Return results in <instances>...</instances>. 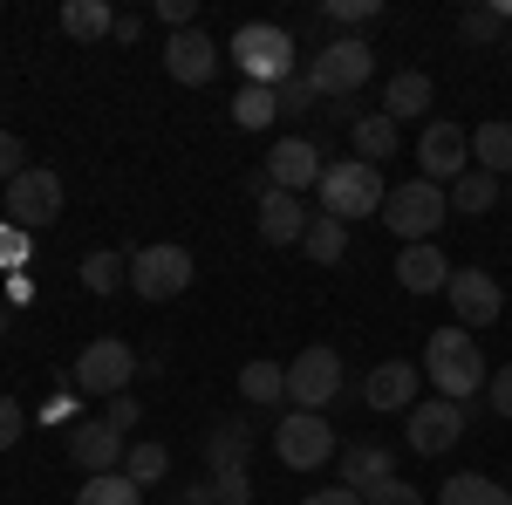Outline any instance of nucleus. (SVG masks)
I'll use <instances>...</instances> for the list:
<instances>
[{
	"mask_svg": "<svg viewBox=\"0 0 512 505\" xmlns=\"http://www.w3.org/2000/svg\"><path fill=\"white\" fill-rule=\"evenodd\" d=\"M328 21L335 28H362V21H376V0H328Z\"/></svg>",
	"mask_w": 512,
	"mask_h": 505,
	"instance_id": "nucleus-39",
	"label": "nucleus"
},
{
	"mask_svg": "<svg viewBox=\"0 0 512 505\" xmlns=\"http://www.w3.org/2000/svg\"><path fill=\"white\" fill-rule=\"evenodd\" d=\"M417 178H431V185H458L465 171H472V130H458V123H424V137H417Z\"/></svg>",
	"mask_w": 512,
	"mask_h": 505,
	"instance_id": "nucleus-9",
	"label": "nucleus"
},
{
	"mask_svg": "<svg viewBox=\"0 0 512 505\" xmlns=\"http://www.w3.org/2000/svg\"><path fill=\"white\" fill-rule=\"evenodd\" d=\"M417 383H424V369L403 362V355H390V362H376V369L362 376V403H369V410H417Z\"/></svg>",
	"mask_w": 512,
	"mask_h": 505,
	"instance_id": "nucleus-14",
	"label": "nucleus"
},
{
	"mask_svg": "<svg viewBox=\"0 0 512 505\" xmlns=\"http://www.w3.org/2000/svg\"><path fill=\"white\" fill-rule=\"evenodd\" d=\"M458 35L478 41V48H492V41L506 35V14H499V7H465V14H458Z\"/></svg>",
	"mask_w": 512,
	"mask_h": 505,
	"instance_id": "nucleus-34",
	"label": "nucleus"
},
{
	"mask_svg": "<svg viewBox=\"0 0 512 505\" xmlns=\"http://www.w3.org/2000/svg\"><path fill=\"white\" fill-rule=\"evenodd\" d=\"M485 396H492V410H499V417H512V362H506V369H492Z\"/></svg>",
	"mask_w": 512,
	"mask_h": 505,
	"instance_id": "nucleus-43",
	"label": "nucleus"
},
{
	"mask_svg": "<svg viewBox=\"0 0 512 505\" xmlns=\"http://www.w3.org/2000/svg\"><path fill=\"white\" fill-rule=\"evenodd\" d=\"M465 437V403H451V396H431V403H417L410 410V451L417 458H437V451H451Z\"/></svg>",
	"mask_w": 512,
	"mask_h": 505,
	"instance_id": "nucleus-13",
	"label": "nucleus"
},
{
	"mask_svg": "<svg viewBox=\"0 0 512 505\" xmlns=\"http://www.w3.org/2000/svg\"><path fill=\"white\" fill-rule=\"evenodd\" d=\"M274 117H280V96H274V89L239 82V96H233V123H239V130H267Z\"/></svg>",
	"mask_w": 512,
	"mask_h": 505,
	"instance_id": "nucleus-28",
	"label": "nucleus"
},
{
	"mask_svg": "<svg viewBox=\"0 0 512 505\" xmlns=\"http://www.w3.org/2000/svg\"><path fill=\"white\" fill-rule=\"evenodd\" d=\"M212 492H219V505H246V499H253V478H246V465H239V471H212Z\"/></svg>",
	"mask_w": 512,
	"mask_h": 505,
	"instance_id": "nucleus-38",
	"label": "nucleus"
},
{
	"mask_svg": "<svg viewBox=\"0 0 512 505\" xmlns=\"http://www.w3.org/2000/svg\"><path fill=\"white\" fill-rule=\"evenodd\" d=\"M301 505H362V492H349V485H328V492H308Z\"/></svg>",
	"mask_w": 512,
	"mask_h": 505,
	"instance_id": "nucleus-45",
	"label": "nucleus"
},
{
	"mask_svg": "<svg viewBox=\"0 0 512 505\" xmlns=\"http://www.w3.org/2000/svg\"><path fill=\"white\" fill-rule=\"evenodd\" d=\"M274 96H280V110H308V103H315V82H308V76H287Z\"/></svg>",
	"mask_w": 512,
	"mask_h": 505,
	"instance_id": "nucleus-42",
	"label": "nucleus"
},
{
	"mask_svg": "<svg viewBox=\"0 0 512 505\" xmlns=\"http://www.w3.org/2000/svg\"><path fill=\"white\" fill-rule=\"evenodd\" d=\"M21 430H28V410H21L14 396H0V451H7V444H21Z\"/></svg>",
	"mask_w": 512,
	"mask_h": 505,
	"instance_id": "nucleus-41",
	"label": "nucleus"
},
{
	"mask_svg": "<svg viewBox=\"0 0 512 505\" xmlns=\"http://www.w3.org/2000/svg\"><path fill=\"white\" fill-rule=\"evenodd\" d=\"M383 478H396L390 444H349V451H342V485H349V492H369V485H383Z\"/></svg>",
	"mask_w": 512,
	"mask_h": 505,
	"instance_id": "nucleus-20",
	"label": "nucleus"
},
{
	"mask_svg": "<svg viewBox=\"0 0 512 505\" xmlns=\"http://www.w3.org/2000/svg\"><path fill=\"white\" fill-rule=\"evenodd\" d=\"M444 219H451V192L431 185V178H403V185L383 198V226H390L403 246H431Z\"/></svg>",
	"mask_w": 512,
	"mask_h": 505,
	"instance_id": "nucleus-3",
	"label": "nucleus"
},
{
	"mask_svg": "<svg viewBox=\"0 0 512 505\" xmlns=\"http://www.w3.org/2000/svg\"><path fill=\"white\" fill-rule=\"evenodd\" d=\"M506 198H512V178H506Z\"/></svg>",
	"mask_w": 512,
	"mask_h": 505,
	"instance_id": "nucleus-49",
	"label": "nucleus"
},
{
	"mask_svg": "<svg viewBox=\"0 0 512 505\" xmlns=\"http://www.w3.org/2000/svg\"><path fill=\"white\" fill-rule=\"evenodd\" d=\"M21 171H28V157H21V137H14V130H0V185H14Z\"/></svg>",
	"mask_w": 512,
	"mask_h": 505,
	"instance_id": "nucleus-40",
	"label": "nucleus"
},
{
	"mask_svg": "<svg viewBox=\"0 0 512 505\" xmlns=\"http://www.w3.org/2000/svg\"><path fill=\"white\" fill-rule=\"evenodd\" d=\"M239 396L246 403H287V369L280 362H246L239 369Z\"/></svg>",
	"mask_w": 512,
	"mask_h": 505,
	"instance_id": "nucleus-29",
	"label": "nucleus"
},
{
	"mask_svg": "<svg viewBox=\"0 0 512 505\" xmlns=\"http://www.w3.org/2000/svg\"><path fill=\"white\" fill-rule=\"evenodd\" d=\"M321 212L328 219H383V198H390V185H383V171L376 164H362V157H349V164H328L321 171Z\"/></svg>",
	"mask_w": 512,
	"mask_h": 505,
	"instance_id": "nucleus-2",
	"label": "nucleus"
},
{
	"mask_svg": "<svg viewBox=\"0 0 512 505\" xmlns=\"http://www.w3.org/2000/svg\"><path fill=\"white\" fill-rule=\"evenodd\" d=\"M431 110V76L424 69H403V76H390V89H383V117L390 123H410Z\"/></svg>",
	"mask_w": 512,
	"mask_h": 505,
	"instance_id": "nucleus-21",
	"label": "nucleus"
},
{
	"mask_svg": "<svg viewBox=\"0 0 512 505\" xmlns=\"http://www.w3.org/2000/svg\"><path fill=\"white\" fill-rule=\"evenodd\" d=\"M246 451H253V430L246 424H212V437H205V465L212 471H239Z\"/></svg>",
	"mask_w": 512,
	"mask_h": 505,
	"instance_id": "nucleus-26",
	"label": "nucleus"
},
{
	"mask_svg": "<svg viewBox=\"0 0 512 505\" xmlns=\"http://www.w3.org/2000/svg\"><path fill=\"white\" fill-rule=\"evenodd\" d=\"M369 76H376V48H369L362 35L328 41L315 62H308V82H315V96H335V103H342V96H355V89H362Z\"/></svg>",
	"mask_w": 512,
	"mask_h": 505,
	"instance_id": "nucleus-5",
	"label": "nucleus"
},
{
	"mask_svg": "<svg viewBox=\"0 0 512 505\" xmlns=\"http://www.w3.org/2000/svg\"><path fill=\"white\" fill-rule=\"evenodd\" d=\"M424 383L437 389V396H451V403H472L478 389L492 383V369H485V355H478V342L451 321V328H437L431 342H424Z\"/></svg>",
	"mask_w": 512,
	"mask_h": 505,
	"instance_id": "nucleus-1",
	"label": "nucleus"
},
{
	"mask_svg": "<svg viewBox=\"0 0 512 505\" xmlns=\"http://www.w3.org/2000/svg\"><path fill=\"white\" fill-rule=\"evenodd\" d=\"M76 505H144V485H130L123 471H103V478H82Z\"/></svg>",
	"mask_w": 512,
	"mask_h": 505,
	"instance_id": "nucleus-30",
	"label": "nucleus"
},
{
	"mask_svg": "<svg viewBox=\"0 0 512 505\" xmlns=\"http://www.w3.org/2000/svg\"><path fill=\"white\" fill-rule=\"evenodd\" d=\"M321 171H328V164H321V151L315 144H308V137H280L274 151H267V178H274V192H308V185H321Z\"/></svg>",
	"mask_w": 512,
	"mask_h": 505,
	"instance_id": "nucleus-15",
	"label": "nucleus"
},
{
	"mask_svg": "<svg viewBox=\"0 0 512 505\" xmlns=\"http://www.w3.org/2000/svg\"><path fill=\"white\" fill-rule=\"evenodd\" d=\"M192 14H198V0H158V21H171L178 35L192 28Z\"/></svg>",
	"mask_w": 512,
	"mask_h": 505,
	"instance_id": "nucleus-44",
	"label": "nucleus"
},
{
	"mask_svg": "<svg viewBox=\"0 0 512 505\" xmlns=\"http://www.w3.org/2000/svg\"><path fill=\"white\" fill-rule=\"evenodd\" d=\"M28 253H35V233H21V226H0V267H28Z\"/></svg>",
	"mask_w": 512,
	"mask_h": 505,
	"instance_id": "nucleus-37",
	"label": "nucleus"
},
{
	"mask_svg": "<svg viewBox=\"0 0 512 505\" xmlns=\"http://www.w3.org/2000/svg\"><path fill=\"white\" fill-rule=\"evenodd\" d=\"M233 55H239V76L260 82V89H280L294 76V35L274 28V21H246L233 35Z\"/></svg>",
	"mask_w": 512,
	"mask_h": 505,
	"instance_id": "nucleus-4",
	"label": "nucleus"
},
{
	"mask_svg": "<svg viewBox=\"0 0 512 505\" xmlns=\"http://www.w3.org/2000/svg\"><path fill=\"white\" fill-rule=\"evenodd\" d=\"M396 280H403V294H444L451 287V260L437 253V239L431 246H403L396 253Z\"/></svg>",
	"mask_w": 512,
	"mask_h": 505,
	"instance_id": "nucleus-18",
	"label": "nucleus"
},
{
	"mask_svg": "<svg viewBox=\"0 0 512 505\" xmlns=\"http://www.w3.org/2000/svg\"><path fill=\"white\" fill-rule=\"evenodd\" d=\"M342 246H349V226H342V219H328V212H315V219H308V233H301V253L321 260V267H335V260H342Z\"/></svg>",
	"mask_w": 512,
	"mask_h": 505,
	"instance_id": "nucleus-27",
	"label": "nucleus"
},
{
	"mask_svg": "<svg viewBox=\"0 0 512 505\" xmlns=\"http://www.w3.org/2000/svg\"><path fill=\"white\" fill-rule=\"evenodd\" d=\"M130 376H137V355H130V342H117V335H96V342L76 355V389H89V396H123Z\"/></svg>",
	"mask_w": 512,
	"mask_h": 505,
	"instance_id": "nucleus-10",
	"label": "nucleus"
},
{
	"mask_svg": "<svg viewBox=\"0 0 512 505\" xmlns=\"http://www.w3.org/2000/svg\"><path fill=\"white\" fill-rule=\"evenodd\" d=\"M362 505H424V492H417V485H403V478H383V485H369V492H362Z\"/></svg>",
	"mask_w": 512,
	"mask_h": 505,
	"instance_id": "nucleus-36",
	"label": "nucleus"
},
{
	"mask_svg": "<svg viewBox=\"0 0 512 505\" xmlns=\"http://www.w3.org/2000/svg\"><path fill=\"white\" fill-rule=\"evenodd\" d=\"M274 458L287 471H321L328 458H335V430H328V417H315V410H287L274 424Z\"/></svg>",
	"mask_w": 512,
	"mask_h": 505,
	"instance_id": "nucleus-7",
	"label": "nucleus"
},
{
	"mask_svg": "<svg viewBox=\"0 0 512 505\" xmlns=\"http://www.w3.org/2000/svg\"><path fill=\"white\" fill-rule=\"evenodd\" d=\"M492 205H499V178L472 164V171L451 185V212H492Z\"/></svg>",
	"mask_w": 512,
	"mask_h": 505,
	"instance_id": "nucleus-31",
	"label": "nucleus"
},
{
	"mask_svg": "<svg viewBox=\"0 0 512 505\" xmlns=\"http://www.w3.org/2000/svg\"><path fill=\"white\" fill-rule=\"evenodd\" d=\"M0 335H7V308H0Z\"/></svg>",
	"mask_w": 512,
	"mask_h": 505,
	"instance_id": "nucleus-48",
	"label": "nucleus"
},
{
	"mask_svg": "<svg viewBox=\"0 0 512 505\" xmlns=\"http://www.w3.org/2000/svg\"><path fill=\"white\" fill-rule=\"evenodd\" d=\"M396 130H403V123H390L383 110L355 117V123H349V144H355V157H362V164H383V157H396Z\"/></svg>",
	"mask_w": 512,
	"mask_h": 505,
	"instance_id": "nucleus-22",
	"label": "nucleus"
},
{
	"mask_svg": "<svg viewBox=\"0 0 512 505\" xmlns=\"http://www.w3.org/2000/svg\"><path fill=\"white\" fill-rule=\"evenodd\" d=\"M164 471H171V451H164V444H130V451H123V478H130V485H158Z\"/></svg>",
	"mask_w": 512,
	"mask_h": 505,
	"instance_id": "nucleus-33",
	"label": "nucleus"
},
{
	"mask_svg": "<svg viewBox=\"0 0 512 505\" xmlns=\"http://www.w3.org/2000/svg\"><path fill=\"white\" fill-rule=\"evenodd\" d=\"M137 35H144V21H137V14H117V28H110V41H123V48H130Z\"/></svg>",
	"mask_w": 512,
	"mask_h": 505,
	"instance_id": "nucleus-47",
	"label": "nucleus"
},
{
	"mask_svg": "<svg viewBox=\"0 0 512 505\" xmlns=\"http://www.w3.org/2000/svg\"><path fill=\"white\" fill-rule=\"evenodd\" d=\"M110 28H117V7H110V0H69V7H62V35L103 41Z\"/></svg>",
	"mask_w": 512,
	"mask_h": 505,
	"instance_id": "nucleus-25",
	"label": "nucleus"
},
{
	"mask_svg": "<svg viewBox=\"0 0 512 505\" xmlns=\"http://www.w3.org/2000/svg\"><path fill=\"white\" fill-rule=\"evenodd\" d=\"M301 233H308V205L294 192L260 198V239H267V246H301Z\"/></svg>",
	"mask_w": 512,
	"mask_h": 505,
	"instance_id": "nucleus-19",
	"label": "nucleus"
},
{
	"mask_svg": "<svg viewBox=\"0 0 512 505\" xmlns=\"http://www.w3.org/2000/svg\"><path fill=\"white\" fill-rule=\"evenodd\" d=\"M103 424L117 430V437H130V430L144 424V403H137V396L123 389V396H110V410H103Z\"/></svg>",
	"mask_w": 512,
	"mask_h": 505,
	"instance_id": "nucleus-35",
	"label": "nucleus"
},
{
	"mask_svg": "<svg viewBox=\"0 0 512 505\" xmlns=\"http://www.w3.org/2000/svg\"><path fill=\"white\" fill-rule=\"evenodd\" d=\"M335 396H342V355H335V349H301V355H294V369H287V403L321 417Z\"/></svg>",
	"mask_w": 512,
	"mask_h": 505,
	"instance_id": "nucleus-8",
	"label": "nucleus"
},
{
	"mask_svg": "<svg viewBox=\"0 0 512 505\" xmlns=\"http://www.w3.org/2000/svg\"><path fill=\"white\" fill-rule=\"evenodd\" d=\"M123 280H130V260H123V253H89V260H82V287H89V294H117Z\"/></svg>",
	"mask_w": 512,
	"mask_h": 505,
	"instance_id": "nucleus-32",
	"label": "nucleus"
},
{
	"mask_svg": "<svg viewBox=\"0 0 512 505\" xmlns=\"http://www.w3.org/2000/svg\"><path fill=\"white\" fill-rule=\"evenodd\" d=\"M212 69H219V41H212V35L185 28V35L164 41V76H171V82L198 89V82H212Z\"/></svg>",
	"mask_w": 512,
	"mask_h": 505,
	"instance_id": "nucleus-16",
	"label": "nucleus"
},
{
	"mask_svg": "<svg viewBox=\"0 0 512 505\" xmlns=\"http://www.w3.org/2000/svg\"><path fill=\"white\" fill-rule=\"evenodd\" d=\"M472 164L478 171H492V178H512V123H478L472 130Z\"/></svg>",
	"mask_w": 512,
	"mask_h": 505,
	"instance_id": "nucleus-23",
	"label": "nucleus"
},
{
	"mask_svg": "<svg viewBox=\"0 0 512 505\" xmlns=\"http://www.w3.org/2000/svg\"><path fill=\"white\" fill-rule=\"evenodd\" d=\"M451 314H458V328H492L499 308H506V294H499V280L478 267H451Z\"/></svg>",
	"mask_w": 512,
	"mask_h": 505,
	"instance_id": "nucleus-12",
	"label": "nucleus"
},
{
	"mask_svg": "<svg viewBox=\"0 0 512 505\" xmlns=\"http://www.w3.org/2000/svg\"><path fill=\"white\" fill-rule=\"evenodd\" d=\"M123 451H130V444H123V437H117L110 424H103V417H96V424H76V430H69V458L82 465V478L123 471Z\"/></svg>",
	"mask_w": 512,
	"mask_h": 505,
	"instance_id": "nucleus-17",
	"label": "nucleus"
},
{
	"mask_svg": "<svg viewBox=\"0 0 512 505\" xmlns=\"http://www.w3.org/2000/svg\"><path fill=\"white\" fill-rule=\"evenodd\" d=\"M437 505H512V492H506V485H492L485 471H458V478L437 485Z\"/></svg>",
	"mask_w": 512,
	"mask_h": 505,
	"instance_id": "nucleus-24",
	"label": "nucleus"
},
{
	"mask_svg": "<svg viewBox=\"0 0 512 505\" xmlns=\"http://www.w3.org/2000/svg\"><path fill=\"white\" fill-rule=\"evenodd\" d=\"M171 505H219V492H212V478H205V485H185Z\"/></svg>",
	"mask_w": 512,
	"mask_h": 505,
	"instance_id": "nucleus-46",
	"label": "nucleus"
},
{
	"mask_svg": "<svg viewBox=\"0 0 512 505\" xmlns=\"http://www.w3.org/2000/svg\"><path fill=\"white\" fill-rule=\"evenodd\" d=\"M7 219L21 226V233H35L48 219H62V178L48 171V164H28L14 185H7Z\"/></svg>",
	"mask_w": 512,
	"mask_h": 505,
	"instance_id": "nucleus-11",
	"label": "nucleus"
},
{
	"mask_svg": "<svg viewBox=\"0 0 512 505\" xmlns=\"http://www.w3.org/2000/svg\"><path fill=\"white\" fill-rule=\"evenodd\" d=\"M185 287H192V253H185V246L158 239V246L130 253V294H137V301H178Z\"/></svg>",
	"mask_w": 512,
	"mask_h": 505,
	"instance_id": "nucleus-6",
	"label": "nucleus"
}]
</instances>
